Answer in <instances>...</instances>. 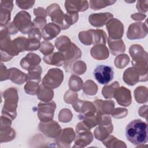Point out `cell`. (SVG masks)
Instances as JSON below:
<instances>
[{
	"label": "cell",
	"instance_id": "15",
	"mask_svg": "<svg viewBox=\"0 0 148 148\" xmlns=\"http://www.w3.org/2000/svg\"><path fill=\"white\" fill-rule=\"evenodd\" d=\"M112 17H113V15L110 13H95L89 16V21L91 25L100 27L106 24L107 21Z\"/></svg>",
	"mask_w": 148,
	"mask_h": 148
},
{
	"label": "cell",
	"instance_id": "25",
	"mask_svg": "<svg viewBox=\"0 0 148 148\" xmlns=\"http://www.w3.org/2000/svg\"><path fill=\"white\" fill-rule=\"evenodd\" d=\"M114 2V1H90V8L94 10H99L101 8H104L107 6L112 5Z\"/></svg>",
	"mask_w": 148,
	"mask_h": 148
},
{
	"label": "cell",
	"instance_id": "16",
	"mask_svg": "<svg viewBox=\"0 0 148 148\" xmlns=\"http://www.w3.org/2000/svg\"><path fill=\"white\" fill-rule=\"evenodd\" d=\"M65 7L67 13H76L77 12H83L87 10L88 7V2L84 1H69L65 2Z\"/></svg>",
	"mask_w": 148,
	"mask_h": 148
},
{
	"label": "cell",
	"instance_id": "32",
	"mask_svg": "<svg viewBox=\"0 0 148 148\" xmlns=\"http://www.w3.org/2000/svg\"><path fill=\"white\" fill-rule=\"evenodd\" d=\"M147 1H138L136 4L138 10L140 12H146L147 11Z\"/></svg>",
	"mask_w": 148,
	"mask_h": 148
},
{
	"label": "cell",
	"instance_id": "27",
	"mask_svg": "<svg viewBox=\"0 0 148 148\" xmlns=\"http://www.w3.org/2000/svg\"><path fill=\"white\" fill-rule=\"evenodd\" d=\"M38 82H27V84L24 86V90L27 94L30 95H35L38 88Z\"/></svg>",
	"mask_w": 148,
	"mask_h": 148
},
{
	"label": "cell",
	"instance_id": "6",
	"mask_svg": "<svg viewBox=\"0 0 148 148\" xmlns=\"http://www.w3.org/2000/svg\"><path fill=\"white\" fill-rule=\"evenodd\" d=\"M13 23L23 34H28L35 27L31 21V16L25 11L20 12L14 18Z\"/></svg>",
	"mask_w": 148,
	"mask_h": 148
},
{
	"label": "cell",
	"instance_id": "18",
	"mask_svg": "<svg viewBox=\"0 0 148 148\" xmlns=\"http://www.w3.org/2000/svg\"><path fill=\"white\" fill-rule=\"evenodd\" d=\"M39 128H47V130H41V131H42L46 135L51 138H56L61 133V130L54 129L61 128L59 126V124L57 122L54 121H51V122L47 123V124H45L43 123H40L39 124Z\"/></svg>",
	"mask_w": 148,
	"mask_h": 148
},
{
	"label": "cell",
	"instance_id": "28",
	"mask_svg": "<svg viewBox=\"0 0 148 148\" xmlns=\"http://www.w3.org/2000/svg\"><path fill=\"white\" fill-rule=\"evenodd\" d=\"M54 50L53 45L48 42H43L40 45V51L45 56L50 54Z\"/></svg>",
	"mask_w": 148,
	"mask_h": 148
},
{
	"label": "cell",
	"instance_id": "7",
	"mask_svg": "<svg viewBox=\"0 0 148 148\" xmlns=\"http://www.w3.org/2000/svg\"><path fill=\"white\" fill-rule=\"evenodd\" d=\"M76 130L77 136L73 147H84L89 145L93 140L92 134L90 131V129L83 123H78Z\"/></svg>",
	"mask_w": 148,
	"mask_h": 148
},
{
	"label": "cell",
	"instance_id": "21",
	"mask_svg": "<svg viewBox=\"0 0 148 148\" xmlns=\"http://www.w3.org/2000/svg\"><path fill=\"white\" fill-rule=\"evenodd\" d=\"M36 95L40 100L47 102L53 98V91L51 89L47 88L42 84L38 87Z\"/></svg>",
	"mask_w": 148,
	"mask_h": 148
},
{
	"label": "cell",
	"instance_id": "23",
	"mask_svg": "<svg viewBox=\"0 0 148 148\" xmlns=\"http://www.w3.org/2000/svg\"><path fill=\"white\" fill-rule=\"evenodd\" d=\"M90 53L91 56L97 60H104L109 57L108 50L105 45L102 46L101 51H99L95 46H94L91 48Z\"/></svg>",
	"mask_w": 148,
	"mask_h": 148
},
{
	"label": "cell",
	"instance_id": "29",
	"mask_svg": "<svg viewBox=\"0 0 148 148\" xmlns=\"http://www.w3.org/2000/svg\"><path fill=\"white\" fill-rule=\"evenodd\" d=\"M119 57H120V59L121 60V61H116V60H114V64H115V66H116L117 68H124V66H125L123 64V63L127 65V64H128V63L129 62V61H130V58H128V59H126V60L123 61V60H124L125 58H126L127 57H128L127 54L120 55Z\"/></svg>",
	"mask_w": 148,
	"mask_h": 148
},
{
	"label": "cell",
	"instance_id": "8",
	"mask_svg": "<svg viewBox=\"0 0 148 148\" xmlns=\"http://www.w3.org/2000/svg\"><path fill=\"white\" fill-rule=\"evenodd\" d=\"M95 79L101 84H108L113 78L114 71L110 66L99 65L94 71Z\"/></svg>",
	"mask_w": 148,
	"mask_h": 148
},
{
	"label": "cell",
	"instance_id": "2",
	"mask_svg": "<svg viewBox=\"0 0 148 148\" xmlns=\"http://www.w3.org/2000/svg\"><path fill=\"white\" fill-rule=\"evenodd\" d=\"M55 45L59 51L63 56L65 63L64 68L66 69L71 66L72 61L81 57L80 50L66 36H61L55 41Z\"/></svg>",
	"mask_w": 148,
	"mask_h": 148
},
{
	"label": "cell",
	"instance_id": "12",
	"mask_svg": "<svg viewBox=\"0 0 148 148\" xmlns=\"http://www.w3.org/2000/svg\"><path fill=\"white\" fill-rule=\"evenodd\" d=\"M113 97L116 99L117 103L123 106H128L131 103L132 99L131 91L124 87L117 88Z\"/></svg>",
	"mask_w": 148,
	"mask_h": 148
},
{
	"label": "cell",
	"instance_id": "9",
	"mask_svg": "<svg viewBox=\"0 0 148 148\" xmlns=\"http://www.w3.org/2000/svg\"><path fill=\"white\" fill-rule=\"evenodd\" d=\"M38 114L40 121L48 122L51 121L56 105L54 101L47 103H39L38 106Z\"/></svg>",
	"mask_w": 148,
	"mask_h": 148
},
{
	"label": "cell",
	"instance_id": "31",
	"mask_svg": "<svg viewBox=\"0 0 148 148\" xmlns=\"http://www.w3.org/2000/svg\"><path fill=\"white\" fill-rule=\"evenodd\" d=\"M35 3V1H17L16 3L17 5L21 9H27L28 8H31Z\"/></svg>",
	"mask_w": 148,
	"mask_h": 148
},
{
	"label": "cell",
	"instance_id": "10",
	"mask_svg": "<svg viewBox=\"0 0 148 148\" xmlns=\"http://www.w3.org/2000/svg\"><path fill=\"white\" fill-rule=\"evenodd\" d=\"M147 34V28L146 24L135 23L129 26L127 35L130 39H138L145 38Z\"/></svg>",
	"mask_w": 148,
	"mask_h": 148
},
{
	"label": "cell",
	"instance_id": "33",
	"mask_svg": "<svg viewBox=\"0 0 148 148\" xmlns=\"http://www.w3.org/2000/svg\"><path fill=\"white\" fill-rule=\"evenodd\" d=\"M146 17V16L145 14H142L140 13H135L131 15V17L132 18V19L135 20H142L144 19Z\"/></svg>",
	"mask_w": 148,
	"mask_h": 148
},
{
	"label": "cell",
	"instance_id": "3",
	"mask_svg": "<svg viewBox=\"0 0 148 148\" xmlns=\"http://www.w3.org/2000/svg\"><path fill=\"white\" fill-rule=\"evenodd\" d=\"M46 13L51 17L52 21L58 24L62 29H68L77 21L79 17L77 13L64 14L57 3L49 6L46 9Z\"/></svg>",
	"mask_w": 148,
	"mask_h": 148
},
{
	"label": "cell",
	"instance_id": "20",
	"mask_svg": "<svg viewBox=\"0 0 148 148\" xmlns=\"http://www.w3.org/2000/svg\"><path fill=\"white\" fill-rule=\"evenodd\" d=\"M75 136V132L72 128H66L63 129L62 134H60V137L57 139V144L60 143L70 144Z\"/></svg>",
	"mask_w": 148,
	"mask_h": 148
},
{
	"label": "cell",
	"instance_id": "4",
	"mask_svg": "<svg viewBox=\"0 0 148 148\" xmlns=\"http://www.w3.org/2000/svg\"><path fill=\"white\" fill-rule=\"evenodd\" d=\"M132 58V64L137 69L147 68V53L139 45H133L129 51Z\"/></svg>",
	"mask_w": 148,
	"mask_h": 148
},
{
	"label": "cell",
	"instance_id": "13",
	"mask_svg": "<svg viewBox=\"0 0 148 148\" xmlns=\"http://www.w3.org/2000/svg\"><path fill=\"white\" fill-rule=\"evenodd\" d=\"M123 80L130 86L135 85L138 82L143 81L139 71L134 67L129 68L124 72Z\"/></svg>",
	"mask_w": 148,
	"mask_h": 148
},
{
	"label": "cell",
	"instance_id": "17",
	"mask_svg": "<svg viewBox=\"0 0 148 148\" xmlns=\"http://www.w3.org/2000/svg\"><path fill=\"white\" fill-rule=\"evenodd\" d=\"M60 28L56 24L50 23L45 25L42 29L41 35L43 39L49 40L56 37L60 32Z\"/></svg>",
	"mask_w": 148,
	"mask_h": 148
},
{
	"label": "cell",
	"instance_id": "14",
	"mask_svg": "<svg viewBox=\"0 0 148 148\" xmlns=\"http://www.w3.org/2000/svg\"><path fill=\"white\" fill-rule=\"evenodd\" d=\"M40 57L35 53H28L26 56L22 58L20 65L23 68L30 71L36 67L40 62Z\"/></svg>",
	"mask_w": 148,
	"mask_h": 148
},
{
	"label": "cell",
	"instance_id": "30",
	"mask_svg": "<svg viewBox=\"0 0 148 148\" xmlns=\"http://www.w3.org/2000/svg\"><path fill=\"white\" fill-rule=\"evenodd\" d=\"M46 20L44 17H36L35 19H34L33 23L34 25L36 27V28H42L43 26L46 24Z\"/></svg>",
	"mask_w": 148,
	"mask_h": 148
},
{
	"label": "cell",
	"instance_id": "1",
	"mask_svg": "<svg viewBox=\"0 0 148 148\" xmlns=\"http://www.w3.org/2000/svg\"><path fill=\"white\" fill-rule=\"evenodd\" d=\"M147 135V123L140 119L132 120L125 128L127 140L135 146L146 143L148 140Z\"/></svg>",
	"mask_w": 148,
	"mask_h": 148
},
{
	"label": "cell",
	"instance_id": "22",
	"mask_svg": "<svg viewBox=\"0 0 148 148\" xmlns=\"http://www.w3.org/2000/svg\"><path fill=\"white\" fill-rule=\"evenodd\" d=\"M147 89L146 87H138L134 92L135 99L138 103H143L147 101Z\"/></svg>",
	"mask_w": 148,
	"mask_h": 148
},
{
	"label": "cell",
	"instance_id": "26",
	"mask_svg": "<svg viewBox=\"0 0 148 148\" xmlns=\"http://www.w3.org/2000/svg\"><path fill=\"white\" fill-rule=\"evenodd\" d=\"M42 72L41 67L40 66H37L34 69L29 71V73L27 75L28 80L33 79L39 83L40 81V73Z\"/></svg>",
	"mask_w": 148,
	"mask_h": 148
},
{
	"label": "cell",
	"instance_id": "19",
	"mask_svg": "<svg viewBox=\"0 0 148 148\" xmlns=\"http://www.w3.org/2000/svg\"><path fill=\"white\" fill-rule=\"evenodd\" d=\"M44 61L48 64L53 65L61 66L65 63V60L61 53L59 52L54 53L52 54H49L47 56H45L43 57Z\"/></svg>",
	"mask_w": 148,
	"mask_h": 148
},
{
	"label": "cell",
	"instance_id": "24",
	"mask_svg": "<svg viewBox=\"0 0 148 148\" xmlns=\"http://www.w3.org/2000/svg\"><path fill=\"white\" fill-rule=\"evenodd\" d=\"M119 87V83L117 82H114L110 85L105 86V87H103L102 91V95L105 98H113L114 93L116 90V89L117 88V87Z\"/></svg>",
	"mask_w": 148,
	"mask_h": 148
},
{
	"label": "cell",
	"instance_id": "5",
	"mask_svg": "<svg viewBox=\"0 0 148 148\" xmlns=\"http://www.w3.org/2000/svg\"><path fill=\"white\" fill-rule=\"evenodd\" d=\"M63 72L57 68L49 69L47 73L43 79V85L50 89L56 88L59 87L63 80Z\"/></svg>",
	"mask_w": 148,
	"mask_h": 148
},
{
	"label": "cell",
	"instance_id": "11",
	"mask_svg": "<svg viewBox=\"0 0 148 148\" xmlns=\"http://www.w3.org/2000/svg\"><path fill=\"white\" fill-rule=\"evenodd\" d=\"M109 38L113 39H121L123 35V25L121 21L116 18H113L106 23Z\"/></svg>",
	"mask_w": 148,
	"mask_h": 148
}]
</instances>
